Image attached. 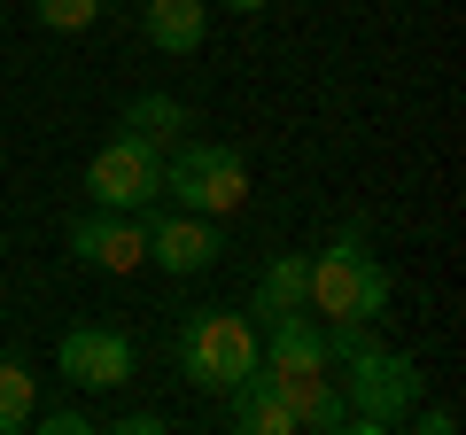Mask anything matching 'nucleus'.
<instances>
[{
  "instance_id": "15",
  "label": "nucleus",
  "mask_w": 466,
  "mask_h": 435,
  "mask_svg": "<svg viewBox=\"0 0 466 435\" xmlns=\"http://www.w3.org/2000/svg\"><path fill=\"white\" fill-rule=\"evenodd\" d=\"M32 16H39V32H94L101 24V0H32Z\"/></svg>"
},
{
  "instance_id": "8",
  "label": "nucleus",
  "mask_w": 466,
  "mask_h": 435,
  "mask_svg": "<svg viewBox=\"0 0 466 435\" xmlns=\"http://www.w3.org/2000/svg\"><path fill=\"white\" fill-rule=\"evenodd\" d=\"M226 257V218H195V210H156L148 218V265L171 272V280H195Z\"/></svg>"
},
{
  "instance_id": "2",
  "label": "nucleus",
  "mask_w": 466,
  "mask_h": 435,
  "mask_svg": "<svg viewBox=\"0 0 466 435\" xmlns=\"http://www.w3.org/2000/svg\"><path fill=\"white\" fill-rule=\"evenodd\" d=\"M420 366L404 350H381V342H366V350L342 366V397H350V435H389L412 420L420 404Z\"/></svg>"
},
{
  "instance_id": "16",
  "label": "nucleus",
  "mask_w": 466,
  "mask_h": 435,
  "mask_svg": "<svg viewBox=\"0 0 466 435\" xmlns=\"http://www.w3.org/2000/svg\"><path fill=\"white\" fill-rule=\"evenodd\" d=\"M32 428H47V435H94L101 412H86V404H47V412H32Z\"/></svg>"
},
{
  "instance_id": "11",
  "label": "nucleus",
  "mask_w": 466,
  "mask_h": 435,
  "mask_svg": "<svg viewBox=\"0 0 466 435\" xmlns=\"http://www.w3.org/2000/svg\"><path fill=\"white\" fill-rule=\"evenodd\" d=\"M280 381V373H272ZM280 397H288V420L296 428H311V435H350V397H342V381H327V373H296V381H280Z\"/></svg>"
},
{
  "instance_id": "14",
  "label": "nucleus",
  "mask_w": 466,
  "mask_h": 435,
  "mask_svg": "<svg viewBox=\"0 0 466 435\" xmlns=\"http://www.w3.org/2000/svg\"><path fill=\"white\" fill-rule=\"evenodd\" d=\"M32 412H39V373L8 350V358H0V435H24Z\"/></svg>"
},
{
  "instance_id": "9",
  "label": "nucleus",
  "mask_w": 466,
  "mask_h": 435,
  "mask_svg": "<svg viewBox=\"0 0 466 435\" xmlns=\"http://www.w3.org/2000/svg\"><path fill=\"white\" fill-rule=\"evenodd\" d=\"M226 428H241V435H296V420H288V397H280V381H272L265 366L241 373V381L226 389Z\"/></svg>"
},
{
  "instance_id": "7",
  "label": "nucleus",
  "mask_w": 466,
  "mask_h": 435,
  "mask_svg": "<svg viewBox=\"0 0 466 435\" xmlns=\"http://www.w3.org/2000/svg\"><path fill=\"white\" fill-rule=\"evenodd\" d=\"M63 249L78 257L86 272H109V280H125V272L148 265V218H140V210H101V202H94L86 218H70Z\"/></svg>"
},
{
  "instance_id": "17",
  "label": "nucleus",
  "mask_w": 466,
  "mask_h": 435,
  "mask_svg": "<svg viewBox=\"0 0 466 435\" xmlns=\"http://www.w3.org/2000/svg\"><path fill=\"white\" fill-rule=\"evenodd\" d=\"M420 412V404H412ZM420 435H459V412H451V404H428V412H420Z\"/></svg>"
},
{
  "instance_id": "4",
  "label": "nucleus",
  "mask_w": 466,
  "mask_h": 435,
  "mask_svg": "<svg viewBox=\"0 0 466 435\" xmlns=\"http://www.w3.org/2000/svg\"><path fill=\"white\" fill-rule=\"evenodd\" d=\"M311 311L319 319H381L389 311V265L358 234H334L311 257Z\"/></svg>"
},
{
  "instance_id": "20",
  "label": "nucleus",
  "mask_w": 466,
  "mask_h": 435,
  "mask_svg": "<svg viewBox=\"0 0 466 435\" xmlns=\"http://www.w3.org/2000/svg\"><path fill=\"white\" fill-rule=\"evenodd\" d=\"M0 249H8V234H0Z\"/></svg>"
},
{
  "instance_id": "18",
  "label": "nucleus",
  "mask_w": 466,
  "mask_h": 435,
  "mask_svg": "<svg viewBox=\"0 0 466 435\" xmlns=\"http://www.w3.org/2000/svg\"><path fill=\"white\" fill-rule=\"evenodd\" d=\"M116 435H164V412H125V420H109Z\"/></svg>"
},
{
  "instance_id": "3",
  "label": "nucleus",
  "mask_w": 466,
  "mask_h": 435,
  "mask_svg": "<svg viewBox=\"0 0 466 435\" xmlns=\"http://www.w3.org/2000/svg\"><path fill=\"white\" fill-rule=\"evenodd\" d=\"M171 350H179V373L202 397H226L241 373H257V319L249 311H195Z\"/></svg>"
},
{
  "instance_id": "19",
  "label": "nucleus",
  "mask_w": 466,
  "mask_h": 435,
  "mask_svg": "<svg viewBox=\"0 0 466 435\" xmlns=\"http://www.w3.org/2000/svg\"><path fill=\"white\" fill-rule=\"evenodd\" d=\"M210 8H233V16H257V8H272V0H210Z\"/></svg>"
},
{
  "instance_id": "13",
  "label": "nucleus",
  "mask_w": 466,
  "mask_h": 435,
  "mask_svg": "<svg viewBox=\"0 0 466 435\" xmlns=\"http://www.w3.org/2000/svg\"><path fill=\"white\" fill-rule=\"evenodd\" d=\"M116 133L148 140V148H171V140L195 133V117H187L179 94H133V101H125V117H116Z\"/></svg>"
},
{
  "instance_id": "6",
  "label": "nucleus",
  "mask_w": 466,
  "mask_h": 435,
  "mask_svg": "<svg viewBox=\"0 0 466 435\" xmlns=\"http://www.w3.org/2000/svg\"><path fill=\"white\" fill-rule=\"evenodd\" d=\"M86 195L101 210H148L164 195V148H148L133 133H109V148L86 164Z\"/></svg>"
},
{
  "instance_id": "5",
  "label": "nucleus",
  "mask_w": 466,
  "mask_h": 435,
  "mask_svg": "<svg viewBox=\"0 0 466 435\" xmlns=\"http://www.w3.org/2000/svg\"><path fill=\"white\" fill-rule=\"evenodd\" d=\"M55 373H63L78 397H116V389H133L140 350H133V335H116V327H70V335L55 342Z\"/></svg>"
},
{
  "instance_id": "12",
  "label": "nucleus",
  "mask_w": 466,
  "mask_h": 435,
  "mask_svg": "<svg viewBox=\"0 0 466 435\" xmlns=\"http://www.w3.org/2000/svg\"><path fill=\"white\" fill-rule=\"evenodd\" d=\"M280 311H311V257H272L257 272V296H249V319H280Z\"/></svg>"
},
{
  "instance_id": "10",
  "label": "nucleus",
  "mask_w": 466,
  "mask_h": 435,
  "mask_svg": "<svg viewBox=\"0 0 466 435\" xmlns=\"http://www.w3.org/2000/svg\"><path fill=\"white\" fill-rule=\"evenodd\" d=\"M140 39L156 55H195L210 39V0H140Z\"/></svg>"
},
{
  "instance_id": "1",
  "label": "nucleus",
  "mask_w": 466,
  "mask_h": 435,
  "mask_svg": "<svg viewBox=\"0 0 466 435\" xmlns=\"http://www.w3.org/2000/svg\"><path fill=\"white\" fill-rule=\"evenodd\" d=\"M164 195L195 218H233L249 202V164L226 148V140H171L164 148Z\"/></svg>"
}]
</instances>
